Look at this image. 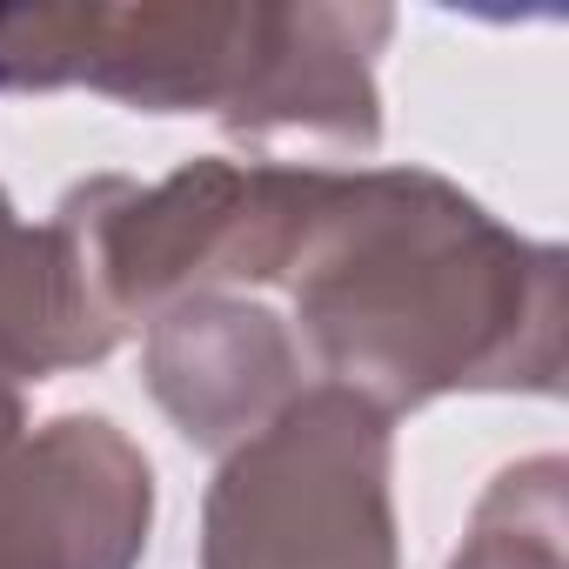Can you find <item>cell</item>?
I'll use <instances>...</instances> for the list:
<instances>
[{"label": "cell", "instance_id": "cell-1", "mask_svg": "<svg viewBox=\"0 0 569 569\" xmlns=\"http://www.w3.org/2000/svg\"><path fill=\"white\" fill-rule=\"evenodd\" d=\"M281 289L322 376L389 422L442 396L562 389V248L429 168H322Z\"/></svg>", "mask_w": 569, "mask_h": 569}, {"label": "cell", "instance_id": "cell-2", "mask_svg": "<svg viewBox=\"0 0 569 569\" xmlns=\"http://www.w3.org/2000/svg\"><path fill=\"white\" fill-rule=\"evenodd\" d=\"M389 8H0V94L88 88L141 114H214L241 141L376 154Z\"/></svg>", "mask_w": 569, "mask_h": 569}, {"label": "cell", "instance_id": "cell-3", "mask_svg": "<svg viewBox=\"0 0 569 569\" xmlns=\"http://www.w3.org/2000/svg\"><path fill=\"white\" fill-rule=\"evenodd\" d=\"M389 476V416L316 382L214 469L201 569H402Z\"/></svg>", "mask_w": 569, "mask_h": 569}, {"label": "cell", "instance_id": "cell-4", "mask_svg": "<svg viewBox=\"0 0 569 569\" xmlns=\"http://www.w3.org/2000/svg\"><path fill=\"white\" fill-rule=\"evenodd\" d=\"M154 469L108 416H54L0 456V569H141Z\"/></svg>", "mask_w": 569, "mask_h": 569}, {"label": "cell", "instance_id": "cell-5", "mask_svg": "<svg viewBox=\"0 0 569 569\" xmlns=\"http://www.w3.org/2000/svg\"><path fill=\"white\" fill-rule=\"evenodd\" d=\"M141 376L194 449H234L302 396V349L248 296H188L148 322Z\"/></svg>", "mask_w": 569, "mask_h": 569}, {"label": "cell", "instance_id": "cell-6", "mask_svg": "<svg viewBox=\"0 0 569 569\" xmlns=\"http://www.w3.org/2000/svg\"><path fill=\"white\" fill-rule=\"evenodd\" d=\"M121 336L88 302V281L54 221L28 228L0 188V456L28 436V389L68 369H94Z\"/></svg>", "mask_w": 569, "mask_h": 569}, {"label": "cell", "instance_id": "cell-7", "mask_svg": "<svg viewBox=\"0 0 569 569\" xmlns=\"http://www.w3.org/2000/svg\"><path fill=\"white\" fill-rule=\"evenodd\" d=\"M562 476H569L562 456L509 462L476 496V516H469L449 569H562V536H569Z\"/></svg>", "mask_w": 569, "mask_h": 569}]
</instances>
